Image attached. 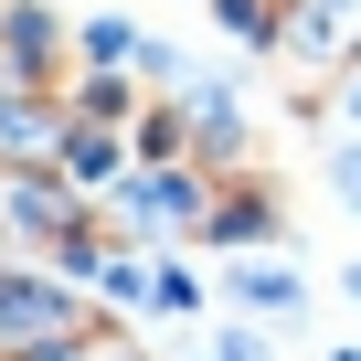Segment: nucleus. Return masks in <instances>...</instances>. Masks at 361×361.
<instances>
[{"label":"nucleus","mask_w":361,"mask_h":361,"mask_svg":"<svg viewBox=\"0 0 361 361\" xmlns=\"http://www.w3.org/2000/svg\"><path fill=\"white\" fill-rule=\"evenodd\" d=\"M117 319L64 276V266H0V350L11 361H75L96 350Z\"/></svg>","instance_id":"obj_1"},{"label":"nucleus","mask_w":361,"mask_h":361,"mask_svg":"<svg viewBox=\"0 0 361 361\" xmlns=\"http://www.w3.org/2000/svg\"><path fill=\"white\" fill-rule=\"evenodd\" d=\"M0 32H11V0H0Z\"/></svg>","instance_id":"obj_2"}]
</instances>
